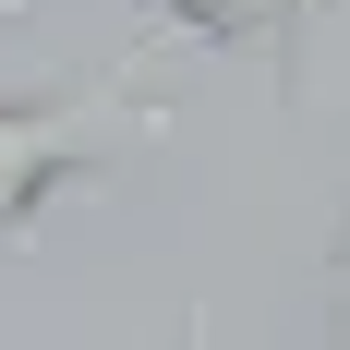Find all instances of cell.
<instances>
[{
	"label": "cell",
	"instance_id": "cell-3",
	"mask_svg": "<svg viewBox=\"0 0 350 350\" xmlns=\"http://www.w3.org/2000/svg\"><path fill=\"white\" fill-rule=\"evenodd\" d=\"M25 12H36V0H0V25H25Z\"/></svg>",
	"mask_w": 350,
	"mask_h": 350
},
{
	"label": "cell",
	"instance_id": "cell-2",
	"mask_svg": "<svg viewBox=\"0 0 350 350\" xmlns=\"http://www.w3.org/2000/svg\"><path fill=\"white\" fill-rule=\"evenodd\" d=\"M157 12H170L181 36H217V49H230V36H278V49H302V0H157Z\"/></svg>",
	"mask_w": 350,
	"mask_h": 350
},
{
	"label": "cell",
	"instance_id": "cell-1",
	"mask_svg": "<svg viewBox=\"0 0 350 350\" xmlns=\"http://www.w3.org/2000/svg\"><path fill=\"white\" fill-rule=\"evenodd\" d=\"M133 145H170V109L133 85V61L97 72V85H72V97L0 109V242H12V230L49 206V193L97 181L109 157H133Z\"/></svg>",
	"mask_w": 350,
	"mask_h": 350
},
{
	"label": "cell",
	"instance_id": "cell-5",
	"mask_svg": "<svg viewBox=\"0 0 350 350\" xmlns=\"http://www.w3.org/2000/svg\"><path fill=\"white\" fill-rule=\"evenodd\" d=\"M302 12H314V0H302Z\"/></svg>",
	"mask_w": 350,
	"mask_h": 350
},
{
	"label": "cell",
	"instance_id": "cell-4",
	"mask_svg": "<svg viewBox=\"0 0 350 350\" xmlns=\"http://www.w3.org/2000/svg\"><path fill=\"white\" fill-rule=\"evenodd\" d=\"M338 278H350V254H338Z\"/></svg>",
	"mask_w": 350,
	"mask_h": 350
}]
</instances>
